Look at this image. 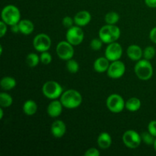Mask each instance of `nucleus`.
<instances>
[{"instance_id":"1","label":"nucleus","mask_w":156,"mask_h":156,"mask_svg":"<svg viewBox=\"0 0 156 156\" xmlns=\"http://www.w3.org/2000/svg\"><path fill=\"white\" fill-rule=\"evenodd\" d=\"M60 101L64 108L68 109H75L81 105L82 97L80 93L74 89L66 91L60 96Z\"/></svg>"},{"instance_id":"2","label":"nucleus","mask_w":156,"mask_h":156,"mask_svg":"<svg viewBox=\"0 0 156 156\" xmlns=\"http://www.w3.org/2000/svg\"><path fill=\"white\" fill-rule=\"evenodd\" d=\"M120 37V30L115 24H108L103 26L99 30V38L105 44L116 42Z\"/></svg>"},{"instance_id":"3","label":"nucleus","mask_w":156,"mask_h":156,"mask_svg":"<svg viewBox=\"0 0 156 156\" xmlns=\"http://www.w3.org/2000/svg\"><path fill=\"white\" fill-rule=\"evenodd\" d=\"M2 21L9 26L18 24L21 21V12L18 7L13 5H8L2 11Z\"/></svg>"},{"instance_id":"4","label":"nucleus","mask_w":156,"mask_h":156,"mask_svg":"<svg viewBox=\"0 0 156 156\" xmlns=\"http://www.w3.org/2000/svg\"><path fill=\"white\" fill-rule=\"evenodd\" d=\"M136 75L140 79L146 81L150 79L153 76V67L147 59H140L134 67Z\"/></svg>"},{"instance_id":"5","label":"nucleus","mask_w":156,"mask_h":156,"mask_svg":"<svg viewBox=\"0 0 156 156\" xmlns=\"http://www.w3.org/2000/svg\"><path fill=\"white\" fill-rule=\"evenodd\" d=\"M42 91L46 98L51 100H55L62 95V88L57 82L48 81L43 85Z\"/></svg>"},{"instance_id":"6","label":"nucleus","mask_w":156,"mask_h":156,"mask_svg":"<svg viewBox=\"0 0 156 156\" xmlns=\"http://www.w3.org/2000/svg\"><path fill=\"white\" fill-rule=\"evenodd\" d=\"M125 104L122 96L118 94H112L108 98L106 101V105L108 109L112 113L118 114L125 108Z\"/></svg>"},{"instance_id":"7","label":"nucleus","mask_w":156,"mask_h":156,"mask_svg":"<svg viewBox=\"0 0 156 156\" xmlns=\"http://www.w3.org/2000/svg\"><path fill=\"white\" fill-rule=\"evenodd\" d=\"M84 32L79 26H73L67 30L66 38L69 43L73 46L82 44L84 40Z\"/></svg>"},{"instance_id":"8","label":"nucleus","mask_w":156,"mask_h":156,"mask_svg":"<svg viewBox=\"0 0 156 156\" xmlns=\"http://www.w3.org/2000/svg\"><path fill=\"white\" fill-rule=\"evenodd\" d=\"M68 41H61L57 44L56 48V54L59 59L62 60H69L73 59L74 56V48Z\"/></svg>"},{"instance_id":"9","label":"nucleus","mask_w":156,"mask_h":156,"mask_svg":"<svg viewBox=\"0 0 156 156\" xmlns=\"http://www.w3.org/2000/svg\"><path fill=\"white\" fill-rule=\"evenodd\" d=\"M123 142L126 147L129 149H136L141 144V136L135 130L129 129L126 131L123 135Z\"/></svg>"},{"instance_id":"10","label":"nucleus","mask_w":156,"mask_h":156,"mask_svg":"<svg viewBox=\"0 0 156 156\" xmlns=\"http://www.w3.org/2000/svg\"><path fill=\"white\" fill-rule=\"evenodd\" d=\"M51 39L46 34H39L34 37L33 41V46L38 52L47 51L51 47Z\"/></svg>"},{"instance_id":"11","label":"nucleus","mask_w":156,"mask_h":156,"mask_svg":"<svg viewBox=\"0 0 156 156\" xmlns=\"http://www.w3.org/2000/svg\"><path fill=\"white\" fill-rule=\"evenodd\" d=\"M123 55V49L119 43H111L105 50V57L111 62L119 60Z\"/></svg>"},{"instance_id":"12","label":"nucleus","mask_w":156,"mask_h":156,"mask_svg":"<svg viewBox=\"0 0 156 156\" xmlns=\"http://www.w3.org/2000/svg\"><path fill=\"white\" fill-rule=\"evenodd\" d=\"M125 71H126L125 64L119 59V60L114 61L112 62V63L110 64L107 73L110 78L117 79L121 78L124 75Z\"/></svg>"},{"instance_id":"13","label":"nucleus","mask_w":156,"mask_h":156,"mask_svg":"<svg viewBox=\"0 0 156 156\" xmlns=\"http://www.w3.org/2000/svg\"><path fill=\"white\" fill-rule=\"evenodd\" d=\"M66 132V126L62 120H55L51 125V133L55 138L59 139L63 136Z\"/></svg>"},{"instance_id":"14","label":"nucleus","mask_w":156,"mask_h":156,"mask_svg":"<svg viewBox=\"0 0 156 156\" xmlns=\"http://www.w3.org/2000/svg\"><path fill=\"white\" fill-rule=\"evenodd\" d=\"M91 20V15L88 11H80L74 17L75 24L79 27H83L90 23Z\"/></svg>"},{"instance_id":"15","label":"nucleus","mask_w":156,"mask_h":156,"mask_svg":"<svg viewBox=\"0 0 156 156\" xmlns=\"http://www.w3.org/2000/svg\"><path fill=\"white\" fill-rule=\"evenodd\" d=\"M62 107H63V105H62L60 101H53L49 104L48 107H47V114L50 117H53V118L59 117L62 114Z\"/></svg>"},{"instance_id":"16","label":"nucleus","mask_w":156,"mask_h":156,"mask_svg":"<svg viewBox=\"0 0 156 156\" xmlns=\"http://www.w3.org/2000/svg\"><path fill=\"white\" fill-rule=\"evenodd\" d=\"M126 54L131 60L139 61L143 56V51L140 46L136 44H132L127 48Z\"/></svg>"},{"instance_id":"17","label":"nucleus","mask_w":156,"mask_h":156,"mask_svg":"<svg viewBox=\"0 0 156 156\" xmlns=\"http://www.w3.org/2000/svg\"><path fill=\"white\" fill-rule=\"evenodd\" d=\"M110 61L106 57H99L94 61V69L99 73H103L108 71L110 66Z\"/></svg>"},{"instance_id":"18","label":"nucleus","mask_w":156,"mask_h":156,"mask_svg":"<svg viewBox=\"0 0 156 156\" xmlns=\"http://www.w3.org/2000/svg\"><path fill=\"white\" fill-rule=\"evenodd\" d=\"M98 145L99 147L102 149H108L111 146L112 143V139L111 135L106 132H103L98 136V138L97 140Z\"/></svg>"},{"instance_id":"19","label":"nucleus","mask_w":156,"mask_h":156,"mask_svg":"<svg viewBox=\"0 0 156 156\" xmlns=\"http://www.w3.org/2000/svg\"><path fill=\"white\" fill-rule=\"evenodd\" d=\"M18 25H19L20 32L24 35L30 34L34 29V26L32 21L27 19L21 20L18 23Z\"/></svg>"},{"instance_id":"20","label":"nucleus","mask_w":156,"mask_h":156,"mask_svg":"<svg viewBox=\"0 0 156 156\" xmlns=\"http://www.w3.org/2000/svg\"><path fill=\"white\" fill-rule=\"evenodd\" d=\"M37 111V105L33 100H27L23 105V111L27 116H32Z\"/></svg>"},{"instance_id":"21","label":"nucleus","mask_w":156,"mask_h":156,"mask_svg":"<svg viewBox=\"0 0 156 156\" xmlns=\"http://www.w3.org/2000/svg\"><path fill=\"white\" fill-rule=\"evenodd\" d=\"M141 108V101L137 98H131L126 101L125 104V108L131 112H136Z\"/></svg>"},{"instance_id":"22","label":"nucleus","mask_w":156,"mask_h":156,"mask_svg":"<svg viewBox=\"0 0 156 156\" xmlns=\"http://www.w3.org/2000/svg\"><path fill=\"white\" fill-rule=\"evenodd\" d=\"M0 85L3 90L10 91L16 86V81L14 78L11 77V76H5L1 79Z\"/></svg>"},{"instance_id":"23","label":"nucleus","mask_w":156,"mask_h":156,"mask_svg":"<svg viewBox=\"0 0 156 156\" xmlns=\"http://www.w3.org/2000/svg\"><path fill=\"white\" fill-rule=\"evenodd\" d=\"M40 62H41L40 56L34 53H29L26 57V63L29 67H31V68L37 66Z\"/></svg>"},{"instance_id":"24","label":"nucleus","mask_w":156,"mask_h":156,"mask_svg":"<svg viewBox=\"0 0 156 156\" xmlns=\"http://www.w3.org/2000/svg\"><path fill=\"white\" fill-rule=\"evenodd\" d=\"M13 99L10 94L5 92L0 93V106L2 108H9L12 105Z\"/></svg>"},{"instance_id":"25","label":"nucleus","mask_w":156,"mask_h":156,"mask_svg":"<svg viewBox=\"0 0 156 156\" xmlns=\"http://www.w3.org/2000/svg\"><path fill=\"white\" fill-rule=\"evenodd\" d=\"M105 20L108 24H116L120 20V15L115 12H110L105 15Z\"/></svg>"},{"instance_id":"26","label":"nucleus","mask_w":156,"mask_h":156,"mask_svg":"<svg viewBox=\"0 0 156 156\" xmlns=\"http://www.w3.org/2000/svg\"><path fill=\"white\" fill-rule=\"evenodd\" d=\"M66 69L70 73H73L74 74V73H76L79 71V63L73 59H69V60H67L66 62Z\"/></svg>"},{"instance_id":"27","label":"nucleus","mask_w":156,"mask_h":156,"mask_svg":"<svg viewBox=\"0 0 156 156\" xmlns=\"http://www.w3.org/2000/svg\"><path fill=\"white\" fill-rule=\"evenodd\" d=\"M141 138L142 141L144 142L146 145L148 146H153L154 142H155V137L154 136H152L150 133L148 131V132H144L141 134Z\"/></svg>"},{"instance_id":"28","label":"nucleus","mask_w":156,"mask_h":156,"mask_svg":"<svg viewBox=\"0 0 156 156\" xmlns=\"http://www.w3.org/2000/svg\"><path fill=\"white\" fill-rule=\"evenodd\" d=\"M155 49L152 46H149L143 50V57L147 60H150V59H153L154 56H155Z\"/></svg>"},{"instance_id":"29","label":"nucleus","mask_w":156,"mask_h":156,"mask_svg":"<svg viewBox=\"0 0 156 156\" xmlns=\"http://www.w3.org/2000/svg\"><path fill=\"white\" fill-rule=\"evenodd\" d=\"M40 59H41V62L43 64H44V65H48V64H50L51 62L52 56L47 51L42 52L41 56H40Z\"/></svg>"},{"instance_id":"30","label":"nucleus","mask_w":156,"mask_h":156,"mask_svg":"<svg viewBox=\"0 0 156 156\" xmlns=\"http://www.w3.org/2000/svg\"><path fill=\"white\" fill-rule=\"evenodd\" d=\"M103 41L100 38H94L90 43V47L94 50H99L101 49L103 45Z\"/></svg>"},{"instance_id":"31","label":"nucleus","mask_w":156,"mask_h":156,"mask_svg":"<svg viewBox=\"0 0 156 156\" xmlns=\"http://www.w3.org/2000/svg\"><path fill=\"white\" fill-rule=\"evenodd\" d=\"M75 23L74 18H72L69 16H66L65 18H63L62 19V24L66 28H70L71 27H73V24Z\"/></svg>"},{"instance_id":"32","label":"nucleus","mask_w":156,"mask_h":156,"mask_svg":"<svg viewBox=\"0 0 156 156\" xmlns=\"http://www.w3.org/2000/svg\"><path fill=\"white\" fill-rule=\"evenodd\" d=\"M148 131L156 137V120H152L148 125Z\"/></svg>"},{"instance_id":"33","label":"nucleus","mask_w":156,"mask_h":156,"mask_svg":"<svg viewBox=\"0 0 156 156\" xmlns=\"http://www.w3.org/2000/svg\"><path fill=\"white\" fill-rule=\"evenodd\" d=\"M85 156H99L100 152L96 148H90L84 154Z\"/></svg>"},{"instance_id":"34","label":"nucleus","mask_w":156,"mask_h":156,"mask_svg":"<svg viewBox=\"0 0 156 156\" xmlns=\"http://www.w3.org/2000/svg\"><path fill=\"white\" fill-rule=\"evenodd\" d=\"M7 25L8 24L3 21H0V37H1L5 35L6 32H7Z\"/></svg>"},{"instance_id":"35","label":"nucleus","mask_w":156,"mask_h":156,"mask_svg":"<svg viewBox=\"0 0 156 156\" xmlns=\"http://www.w3.org/2000/svg\"><path fill=\"white\" fill-rule=\"evenodd\" d=\"M149 38L153 43L156 44V27H153L149 33Z\"/></svg>"},{"instance_id":"36","label":"nucleus","mask_w":156,"mask_h":156,"mask_svg":"<svg viewBox=\"0 0 156 156\" xmlns=\"http://www.w3.org/2000/svg\"><path fill=\"white\" fill-rule=\"evenodd\" d=\"M145 3L149 8H156V0H145Z\"/></svg>"},{"instance_id":"37","label":"nucleus","mask_w":156,"mask_h":156,"mask_svg":"<svg viewBox=\"0 0 156 156\" xmlns=\"http://www.w3.org/2000/svg\"><path fill=\"white\" fill-rule=\"evenodd\" d=\"M11 31L13 32V33L15 34H17L18 33V32H20V28H19V25H18V24H15L11 26Z\"/></svg>"},{"instance_id":"38","label":"nucleus","mask_w":156,"mask_h":156,"mask_svg":"<svg viewBox=\"0 0 156 156\" xmlns=\"http://www.w3.org/2000/svg\"><path fill=\"white\" fill-rule=\"evenodd\" d=\"M3 109H2V107L1 108H0V119H2L3 118Z\"/></svg>"},{"instance_id":"39","label":"nucleus","mask_w":156,"mask_h":156,"mask_svg":"<svg viewBox=\"0 0 156 156\" xmlns=\"http://www.w3.org/2000/svg\"><path fill=\"white\" fill-rule=\"evenodd\" d=\"M153 147H154V149L155 150L156 152V137H155V142H154V144H153Z\"/></svg>"}]
</instances>
